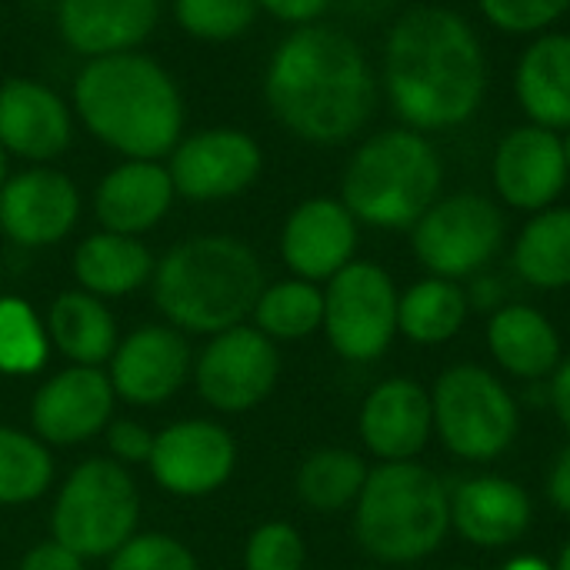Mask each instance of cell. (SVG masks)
Returning a JSON list of instances; mask_svg holds the SVG:
<instances>
[{
  "label": "cell",
  "mask_w": 570,
  "mask_h": 570,
  "mask_svg": "<svg viewBox=\"0 0 570 570\" xmlns=\"http://www.w3.org/2000/svg\"><path fill=\"white\" fill-rule=\"evenodd\" d=\"M264 100L294 137L331 147L367 127L377 107V77L354 37L304 23L274 47L264 70Z\"/></svg>",
  "instance_id": "1"
},
{
  "label": "cell",
  "mask_w": 570,
  "mask_h": 570,
  "mask_svg": "<svg viewBox=\"0 0 570 570\" xmlns=\"http://www.w3.org/2000/svg\"><path fill=\"white\" fill-rule=\"evenodd\" d=\"M384 90L397 117L417 130L471 120L488 90V60L474 27L448 7H414L384 43Z\"/></svg>",
  "instance_id": "2"
},
{
  "label": "cell",
  "mask_w": 570,
  "mask_h": 570,
  "mask_svg": "<svg viewBox=\"0 0 570 570\" xmlns=\"http://www.w3.org/2000/svg\"><path fill=\"white\" fill-rule=\"evenodd\" d=\"M73 110L90 137L127 160H160L184 137V97L167 67L127 50L77 70Z\"/></svg>",
  "instance_id": "3"
},
{
  "label": "cell",
  "mask_w": 570,
  "mask_h": 570,
  "mask_svg": "<svg viewBox=\"0 0 570 570\" xmlns=\"http://www.w3.org/2000/svg\"><path fill=\"white\" fill-rule=\"evenodd\" d=\"M150 284L170 327L214 337L254 314L264 291V267L244 240L230 234H197L160 257Z\"/></svg>",
  "instance_id": "4"
},
{
  "label": "cell",
  "mask_w": 570,
  "mask_h": 570,
  "mask_svg": "<svg viewBox=\"0 0 570 570\" xmlns=\"http://www.w3.org/2000/svg\"><path fill=\"white\" fill-rule=\"evenodd\" d=\"M444 180L434 144L411 130L394 127L371 134L351 157L341 184V200L354 220L371 227H414L438 200Z\"/></svg>",
  "instance_id": "5"
},
{
  "label": "cell",
  "mask_w": 570,
  "mask_h": 570,
  "mask_svg": "<svg viewBox=\"0 0 570 570\" xmlns=\"http://www.w3.org/2000/svg\"><path fill=\"white\" fill-rule=\"evenodd\" d=\"M448 528L451 498L428 468L387 461L367 474L354 531L371 558L387 564L421 561L438 551Z\"/></svg>",
  "instance_id": "6"
},
{
  "label": "cell",
  "mask_w": 570,
  "mask_h": 570,
  "mask_svg": "<svg viewBox=\"0 0 570 570\" xmlns=\"http://www.w3.org/2000/svg\"><path fill=\"white\" fill-rule=\"evenodd\" d=\"M140 521V498L124 464L94 458L83 461L60 488L53 504V541L77 558H110L120 551Z\"/></svg>",
  "instance_id": "7"
},
{
  "label": "cell",
  "mask_w": 570,
  "mask_h": 570,
  "mask_svg": "<svg viewBox=\"0 0 570 570\" xmlns=\"http://www.w3.org/2000/svg\"><path fill=\"white\" fill-rule=\"evenodd\" d=\"M434 428L444 444L468 461H491L518 438V404L484 367L461 364L441 374L431 394Z\"/></svg>",
  "instance_id": "8"
},
{
  "label": "cell",
  "mask_w": 570,
  "mask_h": 570,
  "mask_svg": "<svg viewBox=\"0 0 570 570\" xmlns=\"http://www.w3.org/2000/svg\"><path fill=\"white\" fill-rule=\"evenodd\" d=\"M397 301L384 267L351 261L324 291V331L331 347L347 361L381 357L397 334Z\"/></svg>",
  "instance_id": "9"
},
{
  "label": "cell",
  "mask_w": 570,
  "mask_h": 570,
  "mask_svg": "<svg viewBox=\"0 0 570 570\" xmlns=\"http://www.w3.org/2000/svg\"><path fill=\"white\" fill-rule=\"evenodd\" d=\"M504 240V217L481 194H454L434 200L414 224V254L434 277L478 274Z\"/></svg>",
  "instance_id": "10"
},
{
  "label": "cell",
  "mask_w": 570,
  "mask_h": 570,
  "mask_svg": "<svg viewBox=\"0 0 570 570\" xmlns=\"http://www.w3.org/2000/svg\"><path fill=\"white\" fill-rule=\"evenodd\" d=\"M277 374L281 357L274 341L244 324L214 334L194 364L200 397L224 414H244L257 407L274 391Z\"/></svg>",
  "instance_id": "11"
},
{
  "label": "cell",
  "mask_w": 570,
  "mask_h": 570,
  "mask_svg": "<svg viewBox=\"0 0 570 570\" xmlns=\"http://www.w3.org/2000/svg\"><path fill=\"white\" fill-rule=\"evenodd\" d=\"M177 197L207 204L244 194L264 167L261 144L237 127H207L177 140L167 154Z\"/></svg>",
  "instance_id": "12"
},
{
  "label": "cell",
  "mask_w": 570,
  "mask_h": 570,
  "mask_svg": "<svg viewBox=\"0 0 570 570\" xmlns=\"http://www.w3.org/2000/svg\"><path fill=\"white\" fill-rule=\"evenodd\" d=\"M237 464L234 438L214 421H177L154 438L150 474L177 498H204L224 488Z\"/></svg>",
  "instance_id": "13"
},
{
  "label": "cell",
  "mask_w": 570,
  "mask_h": 570,
  "mask_svg": "<svg viewBox=\"0 0 570 570\" xmlns=\"http://www.w3.org/2000/svg\"><path fill=\"white\" fill-rule=\"evenodd\" d=\"M80 217L77 184L47 164H33L7 177L0 190V230L17 247L60 244Z\"/></svg>",
  "instance_id": "14"
},
{
  "label": "cell",
  "mask_w": 570,
  "mask_h": 570,
  "mask_svg": "<svg viewBox=\"0 0 570 570\" xmlns=\"http://www.w3.org/2000/svg\"><path fill=\"white\" fill-rule=\"evenodd\" d=\"M114 384L100 367H77L53 374L30 404L33 431L43 444L70 448L107 431L114 414Z\"/></svg>",
  "instance_id": "15"
},
{
  "label": "cell",
  "mask_w": 570,
  "mask_h": 570,
  "mask_svg": "<svg viewBox=\"0 0 570 570\" xmlns=\"http://www.w3.org/2000/svg\"><path fill=\"white\" fill-rule=\"evenodd\" d=\"M73 140L70 104L47 83L7 77L0 83V147L30 164L60 157Z\"/></svg>",
  "instance_id": "16"
},
{
  "label": "cell",
  "mask_w": 570,
  "mask_h": 570,
  "mask_svg": "<svg viewBox=\"0 0 570 570\" xmlns=\"http://www.w3.org/2000/svg\"><path fill=\"white\" fill-rule=\"evenodd\" d=\"M568 184L564 144L554 130L528 124L504 134L494 150V187L518 210H548Z\"/></svg>",
  "instance_id": "17"
},
{
  "label": "cell",
  "mask_w": 570,
  "mask_h": 570,
  "mask_svg": "<svg viewBox=\"0 0 570 570\" xmlns=\"http://www.w3.org/2000/svg\"><path fill=\"white\" fill-rule=\"evenodd\" d=\"M190 347L177 327L147 324L117 344L110 357L114 394L130 404H160L174 397L190 374Z\"/></svg>",
  "instance_id": "18"
},
{
  "label": "cell",
  "mask_w": 570,
  "mask_h": 570,
  "mask_svg": "<svg viewBox=\"0 0 570 570\" xmlns=\"http://www.w3.org/2000/svg\"><path fill=\"white\" fill-rule=\"evenodd\" d=\"M357 247V220L334 197L297 204L281 230V257L301 281H331L344 271Z\"/></svg>",
  "instance_id": "19"
},
{
  "label": "cell",
  "mask_w": 570,
  "mask_h": 570,
  "mask_svg": "<svg viewBox=\"0 0 570 570\" xmlns=\"http://www.w3.org/2000/svg\"><path fill=\"white\" fill-rule=\"evenodd\" d=\"M160 20V0H57L60 40L83 60L137 50Z\"/></svg>",
  "instance_id": "20"
},
{
  "label": "cell",
  "mask_w": 570,
  "mask_h": 570,
  "mask_svg": "<svg viewBox=\"0 0 570 570\" xmlns=\"http://www.w3.org/2000/svg\"><path fill=\"white\" fill-rule=\"evenodd\" d=\"M174 197V180L160 160H124L100 177L94 214L104 230L137 237L167 217Z\"/></svg>",
  "instance_id": "21"
},
{
  "label": "cell",
  "mask_w": 570,
  "mask_h": 570,
  "mask_svg": "<svg viewBox=\"0 0 570 570\" xmlns=\"http://www.w3.org/2000/svg\"><path fill=\"white\" fill-rule=\"evenodd\" d=\"M431 428V397L404 377L374 387L361 407V438L381 461H411L424 451Z\"/></svg>",
  "instance_id": "22"
},
{
  "label": "cell",
  "mask_w": 570,
  "mask_h": 570,
  "mask_svg": "<svg viewBox=\"0 0 570 570\" xmlns=\"http://www.w3.org/2000/svg\"><path fill=\"white\" fill-rule=\"evenodd\" d=\"M451 524L478 548H508L531 528V498L514 481L474 478L454 491Z\"/></svg>",
  "instance_id": "23"
},
{
  "label": "cell",
  "mask_w": 570,
  "mask_h": 570,
  "mask_svg": "<svg viewBox=\"0 0 570 570\" xmlns=\"http://www.w3.org/2000/svg\"><path fill=\"white\" fill-rule=\"evenodd\" d=\"M514 94L531 124L570 130V37L544 33L518 60Z\"/></svg>",
  "instance_id": "24"
},
{
  "label": "cell",
  "mask_w": 570,
  "mask_h": 570,
  "mask_svg": "<svg viewBox=\"0 0 570 570\" xmlns=\"http://www.w3.org/2000/svg\"><path fill=\"white\" fill-rule=\"evenodd\" d=\"M154 254L144 240L127 234H90L73 250V277L80 281V291L94 297H124L137 287H144L154 277Z\"/></svg>",
  "instance_id": "25"
},
{
  "label": "cell",
  "mask_w": 570,
  "mask_h": 570,
  "mask_svg": "<svg viewBox=\"0 0 570 570\" xmlns=\"http://www.w3.org/2000/svg\"><path fill=\"white\" fill-rule=\"evenodd\" d=\"M47 337L77 367H104L117 351L114 314L87 291H63L50 304Z\"/></svg>",
  "instance_id": "26"
},
{
  "label": "cell",
  "mask_w": 570,
  "mask_h": 570,
  "mask_svg": "<svg viewBox=\"0 0 570 570\" xmlns=\"http://www.w3.org/2000/svg\"><path fill=\"white\" fill-rule=\"evenodd\" d=\"M488 344L504 371L528 381L544 377L561 361V341L554 324L528 304L498 307L488 327Z\"/></svg>",
  "instance_id": "27"
},
{
  "label": "cell",
  "mask_w": 570,
  "mask_h": 570,
  "mask_svg": "<svg viewBox=\"0 0 570 570\" xmlns=\"http://www.w3.org/2000/svg\"><path fill=\"white\" fill-rule=\"evenodd\" d=\"M518 274L541 291L570 284V207L538 210L514 244Z\"/></svg>",
  "instance_id": "28"
},
{
  "label": "cell",
  "mask_w": 570,
  "mask_h": 570,
  "mask_svg": "<svg viewBox=\"0 0 570 570\" xmlns=\"http://www.w3.org/2000/svg\"><path fill=\"white\" fill-rule=\"evenodd\" d=\"M468 317V294L458 281L428 277L414 284L397 301V331H404L417 344H444L451 341Z\"/></svg>",
  "instance_id": "29"
},
{
  "label": "cell",
  "mask_w": 570,
  "mask_h": 570,
  "mask_svg": "<svg viewBox=\"0 0 570 570\" xmlns=\"http://www.w3.org/2000/svg\"><path fill=\"white\" fill-rule=\"evenodd\" d=\"M254 324L271 341H301L324 327V291L311 281H281L261 291Z\"/></svg>",
  "instance_id": "30"
},
{
  "label": "cell",
  "mask_w": 570,
  "mask_h": 570,
  "mask_svg": "<svg viewBox=\"0 0 570 570\" xmlns=\"http://www.w3.org/2000/svg\"><path fill=\"white\" fill-rule=\"evenodd\" d=\"M367 468L357 454L341 448L314 451L297 471V494L314 511H341L354 504L364 491Z\"/></svg>",
  "instance_id": "31"
},
{
  "label": "cell",
  "mask_w": 570,
  "mask_h": 570,
  "mask_svg": "<svg viewBox=\"0 0 570 570\" xmlns=\"http://www.w3.org/2000/svg\"><path fill=\"white\" fill-rule=\"evenodd\" d=\"M53 481V461L40 438L0 428V504H30Z\"/></svg>",
  "instance_id": "32"
},
{
  "label": "cell",
  "mask_w": 570,
  "mask_h": 570,
  "mask_svg": "<svg viewBox=\"0 0 570 570\" xmlns=\"http://www.w3.org/2000/svg\"><path fill=\"white\" fill-rule=\"evenodd\" d=\"M47 324L20 297H0V371L23 377L47 364Z\"/></svg>",
  "instance_id": "33"
},
{
  "label": "cell",
  "mask_w": 570,
  "mask_h": 570,
  "mask_svg": "<svg viewBox=\"0 0 570 570\" xmlns=\"http://www.w3.org/2000/svg\"><path fill=\"white\" fill-rule=\"evenodd\" d=\"M257 0H174V20L184 33L210 43L247 33L257 20Z\"/></svg>",
  "instance_id": "34"
},
{
  "label": "cell",
  "mask_w": 570,
  "mask_h": 570,
  "mask_svg": "<svg viewBox=\"0 0 570 570\" xmlns=\"http://www.w3.org/2000/svg\"><path fill=\"white\" fill-rule=\"evenodd\" d=\"M107 570H197L194 554L170 534H134L110 554Z\"/></svg>",
  "instance_id": "35"
},
{
  "label": "cell",
  "mask_w": 570,
  "mask_h": 570,
  "mask_svg": "<svg viewBox=\"0 0 570 570\" xmlns=\"http://www.w3.org/2000/svg\"><path fill=\"white\" fill-rule=\"evenodd\" d=\"M247 570H301L304 568V541L291 524H261L244 551Z\"/></svg>",
  "instance_id": "36"
},
{
  "label": "cell",
  "mask_w": 570,
  "mask_h": 570,
  "mask_svg": "<svg viewBox=\"0 0 570 570\" xmlns=\"http://www.w3.org/2000/svg\"><path fill=\"white\" fill-rule=\"evenodd\" d=\"M478 7L504 33H538L568 13L570 0H478Z\"/></svg>",
  "instance_id": "37"
},
{
  "label": "cell",
  "mask_w": 570,
  "mask_h": 570,
  "mask_svg": "<svg viewBox=\"0 0 570 570\" xmlns=\"http://www.w3.org/2000/svg\"><path fill=\"white\" fill-rule=\"evenodd\" d=\"M154 438L144 424L137 421H114L107 424V448L114 454L117 464H147L150 451H154Z\"/></svg>",
  "instance_id": "38"
},
{
  "label": "cell",
  "mask_w": 570,
  "mask_h": 570,
  "mask_svg": "<svg viewBox=\"0 0 570 570\" xmlns=\"http://www.w3.org/2000/svg\"><path fill=\"white\" fill-rule=\"evenodd\" d=\"M20 570H83V558H77L70 548L57 541H43L23 554Z\"/></svg>",
  "instance_id": "39"
},
{
  "label": "cell",
  "mask_w": 570,
  "mask_h": 570,
  "mask_svg": "<svg viewBox=\"0 0 570 570\" xmlns=\"http://www.w3.org/2000/svg\"><path fill=\"white\" fill-rule=\"evenodd\" d=\"M334 0H257L261 10H267L271 17H277L281 23H294V27H304V23H314Z\"/></svg>",
  "instance_id": "40"
},
{
  "label": "cell",
  "mask_w": 570,
  "mask_h": 570,
  "mask_svg": "<svg viewBox=\"0 0 570 570\" xmlns=\"http://www.w3.org/2000/svg\"><path fill=\"white\" fill-rule=\"evenodd\" d=\"M548 494L561 511L570 514V448H564L561 458L554 461V471L548 478Z\"/></svg>",
  "instance_id": "41"
},
{
  "label": "cell",
  "mask_w": 570,
  "mask_h": 570,
  "mask_svg": "<svg viewBox=\"0 0 570 570\" xmlns=\"http://www.w3.org/2000/svg\"><path fill=\"white\" fill-rule=\"evenodd\" d=\"M551 401H554V411H558L561 424L570 431V361H564V364H561V371L554 374Z\"/></svg>",
  "instance_id": "42"
},
{
  "label": "cell",
  "mask_w": 570,
  "mask_h": 570,
  "mask_svg": "<svg viewBox=\"0 0 570 570\" xmlns=\"http://www.w3.org/2000/svg\"><path fill=\"white\" fill-rule=\"evenodd\" d=\"M474 304L478 307H491V304H498L501 301V284L494 281V277H481L478 284H474Z\"/></svg>",
  "instance_id": "43"
},
{
  "label": "cell",
  "mask_w": 570,
  "mask_h": 570,
  "mask_svg": "<svg viewBox=\"0 0 570 570\" xmlns=\"http://www.w3.org/2000/svg\"><path fill=\"white\" fill-rule=\"evenodd\" d=\"M504 570H551L544 561H538V558H518V561H511Z\"/></svg>",
  "instance_id": "44"
},
{
  "label": "cell",
  "mask_w": 570,
  "mask_h": 570,
  "mask_svg": "<svg viewBox=\"0 0 570 570\" xmlns=\"http://www.w3.org/2000/svg\"><path fill=\"white\" fill-rule=\"evenodd\" d=\"M7 157H10V154L0 147V190H3V184H7Z\"/></svg>",
  "instance_id": "45"
},
{
  "label": "cell",
  "mask_w": 570,
  "mask_h": 570,
  "mask_svg": "<svg viewBox=\"0 0 570 570\" xmlns=\"http://www.w3.org/2000/svg\"><path fill=\"white\" fill-rule=\"evenodd\" d=\"M558 570H570V541L564 544V551H561V561H558Z\"/></svg>",
  "instance_id": "46"
},
{
  "label": "cell",
  "mask_w": 570,
  "mask_h": 570,
  "mask_svg": "<svg viewBox=\"0 0 570 570\" xmlns=\"http://www.w3.org/2000/svg\"><path fill=\"white\" fill-rule=\"evenodd\" d=\"M561 144H564V160H568V174H570V130H568V137H561Z\"/></svg>",
  "instance_id": "47"
}]
</instances>
